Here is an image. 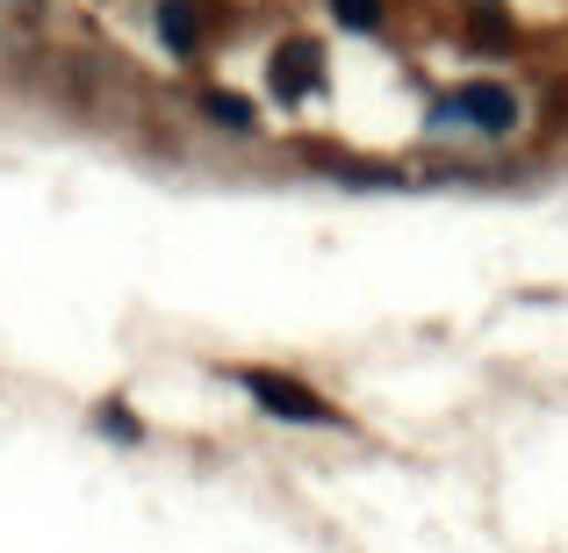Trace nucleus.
I'll return each instance as SVG.
<instances>
[{"label":"nucleus","instance_id":"nucleus-4","mask_svg":"<svg viewBox=\"0 0 568 553\" xmlns=\"http://www.w3.org/2000/svg\"><path fill=\"white\" fill-rule=\"evenodd\" d=\"M159 43H166L173 58H194L202 51V8H194V0H166V8H159Z\"/></svg>","mask_w":568,"mask_h":553},{"label":"nucleus","instance_id":"nucleus-8","mask_svg":"<svg viewBox=\"0 0 568 553\" xmlns=\"http://www.w3.org/2000/svg\"><path fill=\"white\" fill-rule=\"evenodd\" d=\"M101 431H115V439H138V417H130L123 402H101Z\"/></svg>","mask_w":568,"mask_h":553},{"label":"nucleus","instance_id":"nucleus-5","mask_svg":"<svg viewBox=\"0 0 568 553\" xmlns=\"http://www.w3.org/2000/svg\"><path fill=\"white\" fill-rule=\"evenodd\" d=\"M332 14L353 29V37H375L382 29V0H332Z\"/></svg>","mask_w":568,"mask_h":553},{"label":"nucleus","instance_id":"nucleus-6","mask_svg":"<svg viewBox=\"0 0 568 553\" xmlns=\"http://www.w3.org/2000/svg\"><path fill=\"white\" fill-rule=\"evenodd\" d=\"M468 37L483 43V51H504V43H511V22H504V14L483 0V8H475V22H468Z\"/></svg>","mask_w":568,"mask_h":553},{"label":"nucleus","instance_id":"nucleus-2","mask_svg":"<svg viewBox=\"0 0 568 553\" xmlns=\"http://www.w3.org/2000/svg\"><path fill=\"white\" fill-rule=\"evenodd\" d=\"M475 123L483 130V137H511L518 130V94L511 86H497V80H475V86H460L454 101H446V109H432V123Z\"/></svg>","mask_w":568,"mask_h":553},{"label":"nucleus","instance_id":"nucleus-3","mask_svg":"<svg viewBox=\"0 0 568 553\" xmlns=\"http://www.w3.org/2000/svg\"><path fill=\"white\" fill-rule=\"evenodd\" d=\"M266 86H274L281 101H310L324 86V51H317V37H288L274 51V65H266Z\"/></svg>","mask_w":568,"mask_h":553},{"label":"nucleus","instance_id":"nucleus-7","mask_svg":"<svg viewBox=\"0 0 568 553\" xmlns=\"http://www.w3.org/2000/svg\"><path fill=\"white\" fill-rule=\"evenodd\" d=\"M202 109H209V123H223V130H252V109L237 94H209Z\"/></svg>","mask_w":568,"mask_h":553},{"label":"nucleus","instance_id":"nucleus-1","mask_svg":"<svg viewBox=\"0 0 568 553\" xmlns=\"http://www.w3.org/2000/svg\"><path fill=\"white\" fill-rule=\"evenodd\" d=\"M237 381H245V396L260 402L266 417H281V424H338V417H332V402H324L317 388L288 381V373H266V367H252V373H237Z\"/></svg>","mask_w":568,"mask_h":553}]
</instances>
